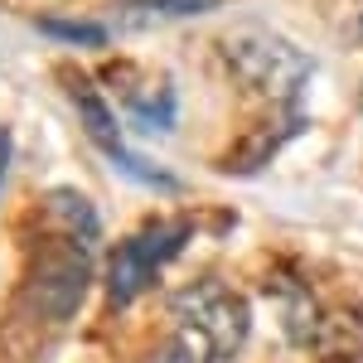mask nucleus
<instances>
[{
  "instance_id": "7",
  "label": "nucleus",
  "mask_w": 363,
  "mask_h": 363,
  "mask_svg": "<svg viewBox=\"0 0 363 363\" xmlns=\"http://www.w3.org/2000/svg\"><path fill=\"white\" fill-rule=\"evenodd\" d=\"M126 107H131L145 126H169V121L179 116V97H174V83H169V78H155V87H150V92H145V87H136Z\"/></svg>"
},
{
  "instance_id": "6",
  "label": "nucleus",
  "mask_w": 363,
  "mask_h": 363,
  "mask_svg": "<svg viewBox=\"0 0 363 363\" xmlns=\"http://www.w3.org/2000/svg\"><path fill=\"white\" fill-rule=\"evenodd\" d=\"M223 0H121L116 5V20H126L131 29H150L165 25V20H189V15H208L218 10Z\"/></svg>"
},
{
  "instance_id": "4",
  "label": "nucleus",
  "mask_w": 363,
  "mask_h": 363,
  "mask_svg": "<svg viewBox=\"0 0 363 363\" xmlns=\"http://www.w3.org/2000/svg\"><path fill=\"white\" fill-rule=\"evenodd\" d=\"M189 242V223H145L140 233L121 238L107 262V291H112V306H131L150 281L160 277L174 252Z\"/></svg>"
},
{
  "instance_id": "5",
  "label": "nucleus",
  "mask_w": 363,
  "mask_h": 363,
  "mask_svg": "<svg viewBox=\"0 0 363 363\" xmlns=\"http://www.w3.org/2000/svg\"><path fill=\"white\" fill-rule=\"evenodd\" d=\"M63 87L73 92V107H78V116H83V126H87V136H92V145L112 160L116 169H126L131 179H140V184H155V189H179V179L169 174V169L160 165H150L145 155H136L126 140H121V126H116V116L112 107H107V97L97 92V87H87L83 78H63Z\"/></svg>"
},
{
  "instance_id": "8",
  "label": "nucleus",
  "mask_w": 363,
  "mask_h": 363,
  "mask_svg": "<svg viewBox=\"0 0 363 363\" xmlns=\"http://www.w3.org/2000/svg\"><path fill=\"white\" fill-rule=\"evenodd\" d=\"M277 301H281V325H286V335L306 344V339L315 335V306H310V296L296 286V291H286Z\"/></svg>"
},
{
  "instance_id": "9",
  "label": "nucleus",
  "mask_w": 363,
  "mask_h": 363,
  "mask_svg": "<svg viewBox=\"0 0 363 363\" xmlns=\"http://www.w3.org/2000/svg\"><path fill=\"white\" fill-rule=\"evenodd\" d=\"M39 25H44V34L68 39V44H102V39H107L102 25H83V20H39Z\"/></svg>"
},
{
  "instance_id": "10",
  "label": "nucleus",
  "mask_w": 363,
  "mask_h": 363,
  "mask_svg": "<svg viewBox=\"0 0 363 363\" xmlns=\"http://www.w3.org/2000/svg\"><path fill=\"white\" fill-rule=\"evenodd\" d=\"M150 363H213V359H208V354L199 349L194 339L174 335V339H169V344H165V349H160V354H155Z\"/></svg>"
},
{
  "instance_id": "2",
  "label": "nucleus",
  "mask_w": 363,
  "mask_h": 363,
  "mask_svg": "<svg viewBox=\"0 0 363 363\" xmlns=\"http://www.w3.org/2000/svg\"><path fill=\"white\" fill-rule=\"evenodd\" d=\"M223 54L233 73L247 87L267 92L272 102H296L310 78V54L296 49L291 39H281L272 29H238L223 39Z\"/></svg>"
},
{
  "instance_id": "11",
  "label": "nucleus",
  "mask_w": 363,
  "mask_h": 363,
  "mask_svg": "<svg viewBox=\"0 0 363 363\" xmlns=\"http://www.w3.org/2000/svg\"><path fill=\"white\" fill-rule=\"evenodd\" d=\"M5 165H10V140L0 136V174H5Z\"/></svg>"
},
{
  "instance_id": "3",
  "label": "nucleus",
  "mask_w": 363,
  "mask_h": 363,
  "mask_svg": "<svg viewBox=\"0 0 363 363\" xmlns=\"http://www.w3.org/2000/svg\"><path fill=\"white\" fill-rule=\"evenodd\" d=\"M174 320L179 335L194 339L213 363L233 359L247 339V306L228 291L223 281H194L174 296Z\"/></svg>"
},
{
  "instance_id": "1",
  "label": "nucleus",
  "mask_w": 363,
  "mask_h": 363,
  "mask_svg": "<svg viewBox=\"0 0 363 363\" xmlns=\"http://www.w3.org/2000/svg\"><path fill=\"white\" fill-rule=\"evenodd\" d=\"M87 242H78L73 233L49 223V242L34 252V267H29L25 281V306L49 320V325H63L73 310L83 306L87 296V277H92V262H87Z\"/></svg>"
}]
</instances>
